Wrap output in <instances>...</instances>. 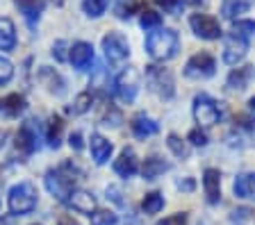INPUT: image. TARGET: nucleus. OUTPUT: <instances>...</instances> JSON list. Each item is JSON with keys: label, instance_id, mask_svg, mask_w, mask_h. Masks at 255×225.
I'll return each instance as SVG.
<instances>
[{"label": "nucleus", "instance_id": "obj_1", "mask_svg": "<svg viewBox=\"0 0 255 225\" xmlns=\"http://www.w3.org/2000/svg\"><path fill=\"white\" fill-rule=\"evenodd\" d=\"M178 48H180V39H178V32L171 27H159V30L148 32L146 37V53L155 62H166V59L175 57Z\"/></svg>", "mask_w": 255, "mask_h": 225}, {"label": "nucleus", "instance_id": "obj_2", "mask_svg": "<svg viewBox=\"0 0 255 225\" xmlns=\"http://www.w3.org/2000/svg\"><path fill=\"white\" fill-rule=\"evenodd\" d=\"M75 180H78V177H75L73 164L66 161V164H62L59 168L46 173V189L53 193L57 200L66 203V198L71 196V191H73V187H75Z\"/></svg>", "mask_w": 255, "mask_h": 225}, {"label": "nucleus", "instance_id": "obj_3", "mask_svg": "<svg viewBox=\"0 0 255 225\" xmlns=\"http://www.w3.org/2000/svg\"><path fill=\"white\" fill-rule=\"evenodd\" d=\"M7 205H9V212L16 216L30 214L32 209L37 207V189L30 182H18L9 189V196H7Z\"/></svg>", "mask_w": 255, "mask_h": 225}, {"label": "nucleus", "instance_id": "obj_4", "mask_svg": "<svg viewBox=\"0 0 255 225\" xmlns=\"http://www.w3.org/2000/svg\"><path fill=\"white\" fill-rule=\"evenodd\" d=\"M146 84H148L150 91L157 93L164 100H171L175 93V80L171 75V71L164 69V66H157V64L146 66Z\"/></svg>", "mask_w": 255, "mask_h": 225}, {"label": "nucleus", "instance_id": "obj_5", "mask_svg": "<svg viewBox=\"0 0 255 225\" xmlns=\"http://www.w3.org/2000/svg\"><path fill=\"white\" fill-rule=\"evenodd\" d=\"M103 53L110 64L119 66L130 57V43L121 32H110L103 37Z\"/></svg>", "mask_w": 255, "mask_h": 225}, {"label": "nucleus", "instance_id": "obj_6", "mask_svg": "<svg viewBox=\"0 0 255 225\" xmlns=\"http://www.w3.org/2000/svg\"><path fill=\"white\" fill-rule=\"evenodd\" d=\"M194 118H196L198 128H212V125L219 123L221 112H219L217 102L207 96V93H198L194 98Z\"/></svg>", "mask_w": 255, "mask_h": 225}, {"label": "nucleus", "instance_id": "obj_7", "mask_svg": "<svg viewBox=\"0 0 255 225\" xmlns=\"http://www.w3.org/2000/svg\"><path fill=\"white\" fill-rule=\"evenodd\" d=\"M139 86H141V77H139L137 69H126L114 80V91H117L121 102H134V98L139 93Z\"/></svg>", "mask_w": 255, "mask_h": 225}, {"label": "nucleus", "instance_id": "obj_8", "mask_svg": "<svg viewBox=\"0 0 255 225\" xmlns=\"http://www.w3.org/2000/svg\"><path fill=\"white\" fill-rule=\"evenodd\" d=\"M214 71H217V59L210 53H196L187 59L185 64V75L191 80H205V77H212Z\"/></svg>", "mask_w": 255, "mask_h": 225}, {"label": "nucleus", "instance_id": "obj_9", "mask_svg": "<svg viewBox=\"0 0 255 225\" xmlns=\"http://www.w3.org/2000/svg\"><path fill=\"white\" fill-rule=\"evenodd\" d=\"M189 27L196 37L205 39V41H217L223 37V30L219 25V21L210 14H191L189 16Z\"/></svg>", "mask_w": 255, "mask_h": 225}, {"label": "nucleus", "instance_id": "obj_10", "mask_svg": "<svg viewBox=\"0 0 255 225\" xmlns=\"http://www.w3.org/2000/svg\"><path fill=\"white\" fill-rule=\"evenodd\" d=\"M246 53H249V41L246 39L237 37V34H228L223 39V62L226 64H239L246 57Z\"/></svg>", "mask_w": 255, "mask_h": 225}, {"label": "nucleus", "instance_id": "obj_11", "mask_svg": "<svg viewBox=\"0 0 255 225\" xmlns=\"http://www.w3.org/2000/svg\"><path fill=\"white\" fill-rule=\"evenodd\" d=\"M16 150L21 152V155H32L34 150L39 148V134L37 130L32 128L30 123H23L21 130L16 132Z\"/></svg>", "mask_w": 255, "mask_h": 225}, {"label": "nucleus", "instance_id": "obj_12", "mask_svg": "<svg viewBox=\"0 0 255 225\" xmlns=\"http://www.w3.org/2000/svg\"><path fill=\"white\" fill-rule=\"evenodd\" d=\"M69 62L73 64V69L85 71L87 66H91V62H94V46L87 41L73 43V46H71V53H69Z\"/></svg>", "mask_w": 255, "mask_h": 225}, {"label": "nucleus", "instance_id": "obj_13", "mask_svg": "<svg viewBox=\"0 0 255 225\" xmlns=\"http://www.w3.org/2000/svg\"><path fill=\"white\" fill-rule=\"evenodd\" d=\"M203 189H205L210 205H217L221 200V173H219V168H205L203 171Z\"/></svg>", "mask_w": 255, "mask_h": 225}, {"label": "nucleus", "instance_id": "obj_14", "mask_svg": "<svg viewBox=\"0 0 255 225\" xmlns=\"http://www.w3.org/2000/svg\"><path fill=\"white\" fill-rule=\"evenodd\" d=\"M89 148H91V157L98 166L107 164L112 159V152H114V146L112 141H107L103 134H91V141H89Z\"/></svg>", "mask_w": 255, "mask_h": 225}, {"label": "nucleus", "instance_id": "obj_15", "mask_svg": "<svg viewBox=\"0 0 255 225\" xmlns=\"http://www.w3.org/2000/svg\"><path fill=\"white\" fill-rule=\"evenodd\" d=\"M139 171V161L132 148H123L119 159H114V173L121 177H132Z\"/></svg>", "mask_w": 255, "mask_h": 225}, {"label": "nucleus", "instance_id": "obj_16", "mask_svg": "<svg viewBox=\"0 0 255 225\" xmlns=\"http://www.w3.org/2000/svg\"><path fill=\"white\" fill-rule=\"evenodd\" d=\"M66 205L69 207H73L75 212H80V214H94L96 209V198L91 196L89 191H82V189H73L71 191V196L66 198Z\"/></svg>", "mask_w": 255, "mask_h": 225}, {"label": "nucleus", "instance_id": "obj_17", "mask_svg": "<svg viewBox=\"0 0 255 225\" xmlns=\"http://www.w3.org/2000/svg\"><path fill=\"white\" fill-rule=\"evenodd\" d=\"M233 191L242 200H255V173H239L235 177Z\"/></svg>", "mask_w": 255, "mask_h": 225}, {"label": "nucleus", "instance_id": "obj_18", "mask_svg": "<svg viewBox=\"0 0 255 225\" xmlns=\"http://www.w3.org/2000/svg\"><path fill=\"white\" fill-rule=\"evenodd\" d=\"M130 125H132V134L137 139H148V137L159 132V125L150 116H146V114H137Z\"/></svg>", "mask_w": 255, "mask_h": 225}, {"label": "nucleus", "instance_id": "obj_19", "mask_svg": "<svg viewBox=\"0 0 255 225\" xmlns=\"http://www.w3.org/2000/svg\"><path fill=\"white\" fill-rule=\"evenodd\" d=\"M25 109V98L21 93H9V96L0 98V114L7 118H16Z\"/></svg>", "mask_w": 255, "mask_h": 225}, {"label": "nucleus", "instance_id": "obj_20", "mask_svg": "<svg viewBox=\"0 0 255 225\" xmlns=\"http://www.w3.org/2000/svg\"><path fill=\"white\" fill-rule=\"evenodd\" d=\"M16 48V27L11 18L0 16V50L11 53Z\"/></svg>", "mask_w": 255, "mask_h": 225}, {"label": "nucleus", "instance_id": "obj_21", "mask_svg": "<svg viewBox=\"0 0 255 225\" xmlns=\"http://www.w3.org/2000/svg\"><path fill=\"white\" fill-rule=\"evenodd\" d=\"M166 171H169V161L159 159V157H148V159L143 161V166H141L143 180H157V177L164 175Z\"/></svg>", "mask_w": 255, "mask_h": 225}, {"label": "nucleus", "instance_id": "obj_22", "mask_svg": "<svg viewBox=\"0 0 255 225\" xmlns=\"http://www.w3.org/2000/svg\"><path fill=\"white\" fill-rule=\"evenodd\" d=\"M251 7L249 0H223V5H221V14L223 18H228V21H239V16L242 14H246Z\"/></svg>", "mask_w": 255, "mask_h": 225}, {"label": "nucleus", "instance_id": "obj_23", "mask_svg": "<svg viewBox=\"0 0 255 225\" xmlns=\"http://www.w3.org/2000/svg\"><path fill=\"white\" fill-rule=\"evenodd\" d=\"M18 9L25 16V21L30 25H34L43 11V0H18Z\"/></svg>", "mask_w": 255, "mask_h": 225}, {"label": "nucleus", "instance_id": "obj_24", "mask_svg": "<svg viewBox=\"0 0 255 225\" xmlns=\"http://www.w3.org/2000/svg\"><path fill=\"white\" fill-rule=\"evenodd\" d=\"M39 80H41L43 84L48 86V91L64 93V82H62V77H59V75L55 73L53 69H48V66H41V71H39Z\"/></svg>", "mask_w": 255, "mask_h": 225}, {"label": "nucleus", "instance_id": "obj_25", "mask_svg": "<svg viewBox=\"0 0 255 225\" xmlns=\"http://www.w3.org/2000/svg\"><path fill=\"white\" fill-rule=\"evenodd\" d=\"M62 130H64V123L59 116H50L48 121V130H46V141L50 148H59L62 144Z\"/></svg>", "mask_w": 255, "mask_h": 225}, {"label": "nucleus", "instance_id": "obj_26", "mask_svg": "<svg viewBox=\"0 0 255 225\" xmlns=\"http://www.w3.org/2000/svg\"><path fill=\"white\" fill-rule=\"evenodd\" d=\"M249 77H251V66H242V69H233L228 75V86L230 89H244L249 84Z\"/></svg>", "mask_w": 255, "mask_h": 225}, {"label": "nucleus", "instance_id": "obj_27", "mask_svg": "<svg viewBox=\"0 0 255 225\" xmlns=\"http://www.w3.org/2000/svg\"><path fill=\"white\" fill-rule=\"evenodd\" d=\"M141 207L146 214H157V212H162V207H164V196L159 191H150L143 196L141 200Z\"/></svg>", "mask_w": 255, "mask_h": 225}, {"label": "nucleus", "instance_id": "obj_28", "mask_svg": "<svg viewBox=\"0 0 255 225\" xmlns=\"http://www.w3.org/2000/svg\"><path fill=\"white\" fill-rule=\"evenodd\" d=\"M166 146H169L171 152H173L175 157H180V159H187V157L191 155L189 144H185L178 134H169V137H166Z\"/></svg>", "mask_w": 255, "mask_h": 225}, {"label": "nucleus", "instance_id": "obj_29", "mask_svg": "<svg viewBox=\"0 0 255 225\" xmlns=\"http://www.w3.org/2000/svg\"><path fill=\"white\" fill-rule=\"evenodd\" d=\"M91 105H94V93L91 91H82L75 96L73 100V109L71 112L75 114V116H82V114H87L91 109Z\"/></svg>", "mask_w": 255, "mask_h": 225}, {"label": "nucleus", "instance_id": "obj_30", "mask_svg": "<svg viewBox=\"0 0 255 225\" xmlns=\"http://www.w3.org/2000/svg\"><path fill=\"white\" fill-rule=\"evenodd\" d=\"M139 25L146 30V32H153V30H159L162 27V16L153 9L141 11V18H139Z\"/></svg>", "mask_w": 255, "mask_h": 225}, {"label": "nucleus", "instance_id": "obj_31", "mask_svg": "<svg viewBox=\"0 0 255 225\" xmlns=\"http://www.w3.org/2000/svg\"><path fill=\"white\" fill-rule=\"evenodd\" d=\"M107 5H110V0H85V2H82V9H85V14L89 18H98L105 14Z\"/></svg>", "mask_w": 255, "mask_h": 225}, {"label": "nucleus", "instance_id": "obj_32", "mask_svg": "<svg viewBox=\"0 0 255 225\" xmlns=\"http://www.w3.org/2000/svg\"><path fill=\"white\" fill-rule=\"evenodd\" d=\"M233 34H237V37H242V39L249 41V39L255 34V21H246V18L235 21L233 23Z\"/></svg>", "mask_w": 255, "mask_h": 225}, {"label": "nucleus", "instance_id": "obj_33", "mask_svg": "<svg viewBox=\"0 0 255 225\" xmlns=\"http://www.w3.org/2000/svg\"><path fill=\"white\" fill-rule=\"evenodd\" d=\"M89 219H91V225H117L119 223V216L114 212H110V209H98Z\"/></svg>", "mask_w": 255, "mask_h": 225}, {"label": "nucleus", "instance_id": "obj_34", "mask_svg": "<svg viewBox=\"0 0 255 225\" xmlns=\"http://www.w3.org/2000/svg\"><path fill=\"white\" fill-rule=\"evenodd\" d=\"M121 121H123V116H121V112H119L114 105H105V112H103V116H101V123L103 125H112V128H119L121 125Z\"/></svg>", "mask_w": 255, "mask_h": 225}, {"label": "nucleus", "instance_id": "obj_35", "mask_svg": "<svg viewBox=\"0 0 255 225\" xmlns=\"http://www.w3.org/2000/svg\"><path fill=\"white\" fill-rule=\"evenodd\" d=\"M11 75H14V66L7 57H0V86L7 84L11 80Z\"/></svg>", "mask_w": 255, "mask_h": 225}, {"label": "nucleus", "instance_id": "obj_36", "mask_svg": "<svg viewBox=\"0 0 255 225\" xmlns=\"http://www.w3.org/2000/svg\"><path fill=\"white\" fill-rule=\"evenodd\" d=\"M134 7H137V2H134V0H121V2H119V7H117L119 18H130V16H132V11H134Z\"/></svg>", "mask_w": 255, "mask_h": 225}, {"label": "nucleus", "instance_id": "obj_37", "mask_svg": "<svg viewBox=\"0 0 255 225\" xmlns=\"http://www.w3.org/2000/svg\"><path fill=\"white\" fill-rule=\"evenodd\" d=\"M187 141H189L191 146H207V134L203 132L201 128H194L187 134Z\"/></svg>", "mask_w": 255, "mask_h": 225}, {"label": "nucleus", "instance_id": "obj_38", "mask_svg": "<svg viewBox=\"0 0 255 225\" xmlns=\"http://www.w3.org/2000/svg\"><path fill=\"white\" fill-rule=\"evenodd\" d=\"M159 7H164L169 14H178V11H182V7H185V0H157Z\"/></svg>", "mask_w": 255, "mask_h": 225}, {"label": "nucleus", "instance_id": "obj_39", "mask_svg": "<svg viewBox=\"0 0 255 225\" xmlns=\"http://www.w3.org/2000/svg\"><path fill=\"white\" fill-rule=\"evenodd\" d=\"M66 48H69V41H64V39L55 41V46H53V55L59 59V62H66V59H69V55H66Z\"/></svg>", "mask_w": 255, "mask_h": 225}, {"label": "nucleus", "instance_id": "obj_40", "mask_svg": "<svg viewBox=\"0 0 255 225\" xmlns=\"http://www.w3.org/2000/svg\"><path fill=\"white\" fill-rule=\"evenodd\" d=\"M157 225H187V214H185V212H178V214L169 216V219L159 221Z\"/></svg>", "mask_w": 255, "mask_h": 225}, {"label": "nucleus", "instance_id": "obj_41", "mask_svg": "<svg viewBox=\"0 0 255 225\" xmlns=\"http://www.w3.org/2000/svg\"><path fill=\"white\" fill-rule=\"evenodd\" d=\"M69 144H71V148H73V150H82V134L73 132L69 137Z\"/></svg>", "mask_w": 255, "mask_h": 225}, {"label": "nucleus", "instance_id": "obj_42", "mask_svg": "<svg viewBox=\"0 0 255 225\" xmlns=\"http://www.w3.org/2000/svg\"><path fill=\"white\" fill-rule=\"evenodd\" d=\"M57 225H80V223L75 219H71V216H59Z\"/></svg>", "mask_w": 255, "mask_h": 225}, {"label": "nucleus", "instance_id": "obj_43", "mask_svg": "<svg viewBox=\"0 0 255 225\" xmlns=\"http://www.w3.org/2000/svg\"><path fill=\"white\" fill-rule=\"evenodd\" d=\"M178 187L185 189V191H191V189H194V180H189V177H187V180H180V182H178Z\"/></svg>", "mask_w": 255, "mask_h": 225}, {"label": "nucleus", "instance_id": "obj_44", "mask_svg": "<svg viewBox=\"0 0 255 225\" xmlns=\"http://www.w3.org/2000/svg\"><path fill=\"white\" fill-rule=\"evenodd\" d=\"M203 0H185V5H201Z\"/></svg>", "mask_w": 255, "mask_h": 225}, {"label": "nucleus", "instance_id": "obj_45", "mask_svg": "<svg viewBox=\"0 0 255 225\" xmlns=\"http://www.w3.org/2000/svg\"><path fill=\"white\" fill-rule=\"evenodd\" d=\"M249 107H251V112L255 114V96H253V98H251V100H249Z\"/></svg>", "mask_w": 255, "mask_h": 225}, {"label": "nucleus", "instance_id": "obj_46", "mask_svg": "<svg viewBox=\"0 0 255 225\" xmlns=\"http://www.w3.org/2000/svg\"><path fill=\"white\" fill-rule=\"evenodd\" d=\"M50 2H55L57 7H62V5H64V0H50Z\"/></svg>", "mask_w": 255, "mask_h": 225}]
</instances>
